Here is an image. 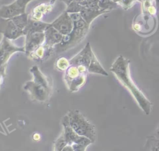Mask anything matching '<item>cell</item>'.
I'll use <instances>...</instances> for the list:
<instances>
[{
  "instance_id": "277c9868",
  "label": "cell",
  "mask_w": 159,
  "mask_h": 151,
  "mask_svg": "<svg viewBox=\"0 0 159 151\" xmlns=\"http://www.w3.org/2000/svg\"><path fill=\"white\" fill-rule=\"evenodd\" d=\"M73 130L80 136L85 137L92 140L96 139L94 126L78 110H70L64 116Z\"/></svg>"
},
{
  "instance_id": "8992f818",
  "label": "cell",
  "mask_w": 159,
  "mask_h": 151,
  "mask_svg": "<svg viewBox=\"0 0 159 151\" xmlns=\"http://www.w3.org/2000/svg\"><path fill=\"white\" fill-rule=\"evenodd\" d=\"M143 151H159V139L155 136L147 137Z\"/></svg>"
},
{
  "instance_id": "ba28073f",
  "label": "cell",
  "mask_w": 159,
  "mask_h": 151,
  "mask_svg": "<svg viewBox=\"0 0 159 151\" xmlns=\"http://www.w3.org/2000/svg\"><path fill=\"white\" fill-rule=\"evenodd\" d=\"M157 137L159 139V127H158V130H157Z\"/></svg>"
},
{
  "instance_id": "7a4b0ae2",
  "label": "cell",
  "mask_w": 159,
  "mask_h": 151,
  "mask_svg": "<svg viewBox=\"0 0 159 151\" xmlns=\"http://www.w3.org/2000/svg\"><path fill=\"white\" fill-rule=\"evenodd\" d=\"M30 72L33 74L34 80L26 82L24 89L29 92L32 100L41 102H47L52 94L51 81L37 66L32 67Z\"/></svg>"
},
{
  "instance_id": "5b68a950",
  "label": "cell",
  "mask_w": 159,
  "mask_h": 151,
  "mask_svg": "<svg viewBox=\"0 0 159 151\" xmlns=\"http://www.w3.org/2000/svg\"><path fill=\"white\" fill-rule=\"evenodd\" d=\"M64 78L69 90L75 92L86 82V74L81 73L76 66L71 65L66 69Z\"/></svg>"
},
{
  "instance_id": "52a82bcc",
  "label": "cell",
  "mask_w": 159,
  "mask_h": 151,
  "mask_svg": "<svg viewBox=\"0 0 159 151\" xmlns=\"http://www.w3.org/2000/svg\"><path fill=\"white\" fill-rule=\"evenodd\" d=\"M69 62L65 59V58H60L57 62V67L61 71L66 70V69L69 67Z\"/></svg>"
},
{
  "instance_id": "3957f363",
  "label": "cell",
  "mask_w": 159,
  "mask_h": 151,
  "mask_svg": "<svg viewBox=\"0 0 159 151\" xmlns=\"http://www.w3.org/2000/svg\"><path fill=\"white\" fill-rule=\"evenodd\" d=\"M69 63L76 66L81 73L85 74H86L87 72H89L106 76H108L107 72L103 69L93 53L89 44L78 56L70 60Z\"/></svg>"
},
{
  "instance_id": "6da1fadb",
  "label": "cell",
  "mask_w": 159,
  "mask_h": 151,
  "mask_svg": "<svg viewBox=\"0 0 159 151\" xmlns=\"http://www.w3.org/2000/svg\"><path fill=\"white\" fill-rule=\"evenodd\" d=\"M129 64L130 61L129 59L120 55L112 63L110 71L115 75L118 80L128 89L142 111L146 115H150L152 103L145 97L132 79Z\"/></svg>"
}]
</instances>
